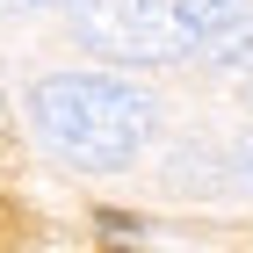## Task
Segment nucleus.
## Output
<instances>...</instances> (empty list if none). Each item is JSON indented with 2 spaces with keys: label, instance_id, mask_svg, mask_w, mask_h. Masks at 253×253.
<instances>
[{
  "label": "nucleus",
  "instance_id": "nucleus-1",
  "mask_svg": "<svg viewBox=\"0 0 253 253\" xmlns=\"http://www.w3.org/2000/svg\"><path fill=\"white\" fill-rule=\"evenodd\" d=\"M29 123L73 167H130L152 137V101L116 73H51L29 94Z\"/></svg>",
  "mask_w": 253,
  "mask_h": 253
},
{
  "label": "nucleus",
  "instance_id": "nucleus-2",
  "mask_svg": "<svg viewBox=\"0 0 253 253\" xmlns=\"http://www.w3.org/2000/svg\"><path fill=\"white\" fill-rule=\"evenodd\" d=\"M73 29L87 37V51H101L116 65H167V58L203 51L181 0H80Z\"/></svg>",
  "mask_w": 253,
  "mask_h": 253
},
{
  "label": "nucleus",
  "instance_id": "nucleus-3",
  "mask_svg": "<svg viewBox=\"0 0 253 253\" xmlns=\"http://www.w3.org/2000/svg\"><path fill=\"white\" fill-rule=\"evenodd\" d=\"M101 232H109V239H123V232H137V217H123V210H101Z\"/></svg>",
  "mask_w": 253,
  "mask_h": 253
},
{
  "label": "nucleus",
  "instance_id": "nucleus-4",
  "mask_svg": "<svg viewBox=\"0 0 253 253\" xmlns=\"http://www.w3.org/2000/svg\"><path fill=\"white\" fill-rule=\"evenodd\" d=\"M217 58H232V65H239V58H253V37H239L232 51H217Z\"/></svg>",
  "mask_w": 253,
  "mask_h": 253
},
{
  "label": "nucleus",
  "instance_id": "nucleus-5",
  "mask_svg": "<svg viewBox=\"0 0 253 253\" xmlns=\"http://www.w3.org/2000/svg\"><path fill=\"white\" fill-rule=\"evenodd\" d=\"M7 7H58V0H0V15H7Z\"/></svg>",
  "mask_w": 253,
  "mask_h": 253
},
{
  "label": "nucleus",
  "instance_id": "nucleus-6",
  "mask_svg": "<svg viewBox=\"0 0 253 253\" xmlns=\"http://www.w3.org/2000/svg\"><path fill=\"white\" fill-rule=\"evenodd\" d=\"M239 167H246V181H253V137H246V145H239Z\"/></svg>",
  "mask_w": 253,
  "mask_h": 253
},
{
  "label": "nucleus",
  "instance_id": "nucleus-7",
  "mask_svg": "<svg viewBox=\"0 0 253 253\" xmlns=\"http://www.w3.org/2000/svg\"><path fill=\"white\" fill-rule=\"evenodd\" d=\"M246 101H253V80H246Z\"/></svg>",
  "mask_w": 253,
  "mask_h": 253
}]
</instances>
